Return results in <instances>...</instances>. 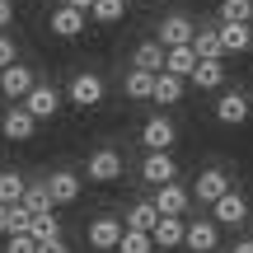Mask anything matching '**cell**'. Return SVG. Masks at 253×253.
Wrapping results in <instances>:
<instances>
[{
    "label": "cell",
    "mask_w": 253,
    "mask_h": 253,
    "mask_svg": "<svg viewBox=\"0 0 253 253\" xmlns=\"http://www.w3.org/2000/svg\"><path fill=\"white\" fill-rule=\"evenodd\" d=\"M66 99H71L75 108H99V103H103V75H94V71L71 75V84H66Z\"/></svg>",
    "instance_id": "cell-1"
},
{
    "label": "cell",
    "mask_w": 253,
    "mask_h": 253,
    "mask_svg": "<svg viewBox=\"0 0 253 253\" xmlns=\"http://www.w3.org/2000/svg\"><path fill=\"white\" fill-rule=\"evenodd\" d=\"M192 33H197V24H192L188 14H164V19H160V28H155V42L169 52V47H188V42H192Z\"/></svg>",
    "instance_id": "cell-2"
},
{
    "label": "cell",
    "mask_w": 253,
    "mask_h": 253,
    "mask_svg": "<svg viewBox=\"0 0 253 253\" xmlns=\"http://www.w3.org/2000/svg\"><path fill=\"white\" fill-rule=\"evenodd\" d=\"M84 178H94V183H118L122 178V155L113 150V145H99V150L84 160Z\"/></svg>",
    "instance_id": "cell-3"
},
{
    "label": "cell",
    "mask_w": 253,
    "mask_h": 253,
    "mask_svg": "<svg viewBox=\"0 0 253 253\" xmlns=\"http://www.w3.org/2000/svg\"><path fill=\"white\" fill-rule=\"evenodd\" d=\"M173 141H178V126H173V118H145V122H141V145H145V155L173 150Z\"/></svg>",
    "instance_id": "cell-4"
},
{
    "label": "cell",
    "mask_w": 253,
    "mask_h": 253,
    "mask_svg": "<svg viewBox=\"0 0 253 253\" xmlns=\"http://www.w3.org/2000/svg\"><path fill=\"white\" fill-rule=\"evenodd\" d=\"M183 249H188V253H211V249H220V225H216L211 216H197V220H188Z\"/></svg>",
    "instance_id": "cell-5"
},
{
    "label": "cell",
    "mask_w": 253,
    "mask_h": 253,
    "mask_svg": "<svg viewBox=\"0 0 253 253\" xmlns=\"http://www.w3.org/2000/svg\"><path fill=\"white\" fill-rule=\"evenodd\" d=\"M249 113H253V103H249L244 89H225V94L216 99V122H220V126H244Z\"/></svg>",
    "instance_id": "cell-6"
},
{
    "label": "cell",
    "mask_w": 253,
    "mask_h": 253,
    "mask_svg": "<svg viewBox=\"0 0 253 253\" xmlns=\"http://www.w3.org/2000/svg\"><path fill=\"white\" fill-rule=\"evenodd\" d=\"M42 183H47V192H52V207H71V202H80V188H84L75 169H52Z\"/></svg>",
    "instance_id": "cell-7"
},
{
    "label": "cell",
    "mask_w": 253,
    "mask_h": 253,
    "mask_svg": "<svg viewBox=\"0 0 253 253\" xmlns=\"http://www.w3.org/2000/svg\"><path fill=\"white\" fill-rule=\"evenodd\" d=\"M141 178L150 188H164V183H178V164H173V150H155L141 160Z\"/></svg>",
    "instance_id": "cell-8"
},
{
    "label": "cell",
    "mask_w": 253,
    "mask_h": 253,
    "mask_svg": "<svg viewBox=\"0 0 253 253\" xmlns=\"http://www.w3.org/2000/svg\"><path fill=\"white\" fill-rule=\"evenodd\" d=\"M211 220H216V225H230V230H235V225H244V220H249V197L230 188L220 202H211Z\"/></svg>",
    "instance_id": "cell-9"
},
{
    "label": "cell",
    "mask_w": 253,
    "mask_h": 253,
    "mask_svg": "<svg viewBox=\"0 0 253 253\" xmlns=\"http://www.w3.org/2000/svg\"><path fill=\"white\" fill-rule=\"evenodd\" d=\"M33 84H38V75L28 71L24 61H14V66L0 71V94H5V99H19V103H24L28 94H33Z\"/></svg>",
    "instance_id": "cell-10"
},
{
    "label": "cell",
    "mask_w": 253,
    "mask_h": 253,
    "mask_svg": "<svg viewBox=\"0 0 253 253\" xmlns=\"http://www.w3.org/2000/svg\"><path fill=\"white\" fill-rule=\"evenodd\" d=\"M24 113H28L33 122L56 118V113H61V89H52V84H33V94L24 99Z\"/></svg>",
    "instance_id": "cell-11"
},
{
    "label": "cell",
    "mask_w": 253,
    "mask_h": 253,
    "mask_svg": "<svg viewBox=\"0 0 253 253\" xmlns=\"http://www.w3.org/2000/svg\"><path fill=\"white\" fill-rule=\"evenodd\" d=\"M122 230H126V225H122L118 216H94L84 235H89V249H103V253H118V239H122Z\"/></svg>",
    "instance_id": "cell-12"
},
{
    "label": "cell",
    "mask_w": 253,
    "mask_h": 253,
    "mask_svg": "<svg viewBox=\"0 0 253 253\" xmlns=\"http://www.w3.org/2000/svg\"><path fill=\"white\" fill-rule=\"evenodd\" d=\"M225 192H230V173H225V169H202L197 183H192V197L207 202V207H211V202H220Z\"/></svg>",
    "instance_id": "cell-13"
},
{
    "label": "cell",
    "mask_w": 253,
    "mask_h": 253,
    "mask_svg": "<svg viewBox=\"0 0 253 253\" xmlns=\"http://www.w3.org/2000/svg\"><path fill=\"white\" fill-rule=\"evenodd\" d=\"M0 136H5V141H33V136H38V122L24 113V103L5 108V118H0Z\"/></svg>",
    "instance_id": "cell-14"
},
{
    "label": "cell",
    "mask_w": 253,
    "mask_h": 253,
    "mask_svg": "<svg viewBox=\"0 0 253 253\" xmlns=\"http://www.w3.org/2000/svg\"><path fill=\"white\" fill-rule=\"evenodd\" d=\"M155 211H160V216H183V211H188V188H183V183H164V188H155Z\"/></svg>",
    "instance_id": "cell-15"
},
{
    "label": "cell",
    "mask_w": 253,
    "mask_h": 253,
    "mask_svg": "<svg viewBox=\"0 0 253 253\" xmlns=\"http://www.w3.org/2000/svg\"><path fill=\"white\" fill-rule=\"evenodd\" d=\"M84 19H89V14H80V9H71V5H56L52 19H47V28H52L56 38H80L84 33Z\"/></svg>",
    "instance_id": "cell-16"
},
{
    "label": "cell",
    "mask_w": 253,
    "mask_h": 253,
    "mask_svg": "<svg viewBox=\"0 0 253 253\" xmlns=\"http://www.w3.org/2000/svg\"><path fill=\"white\" fill-rule=\"evenodd\" d=\"M192 52H197V61H225V47H220V24L216 28H197L192 33Z\"/></svg>",
    "instance_id": "cell-17"
},
{
    "label": "cell",
    "mask_w": 253,
    "mask_h": 253,
    "mask_svg": "<svg viewBox=\"0 0 253 253\" xmlns=\"http://www.w3.org/2000/svg\"><path fill=\"white\" fill-rule=\"evenodd\" d=\"M183 235H188V220H183V216H160V225L150 230L155 249H178Z\"/></svg>",
    "instance_id": "cell-18"
},
{
    "label": "cell",
    "mask_w": 253,
    "mask_h": 253,
    "mask_svg": "<svg viewBox=\"0 0 253 253\" xmlns=\"http://www.w3.org/2000/svg\"><path fill=\"white\" fill-rule=\"evenodd\" d=\"M220 47L225 56H244L253 47V24H220Z\"/></svg>",
    "instance_id": "cell-19"
},
{
    "label": "cell",
    "mask_w": 253,
    "mask_h": 253,
    "mask_svg": "<svg viewBox=\"0 0 253 253\" xmlns=\"http://www.w3.org/2000/svg\"><path fill=\"white\" fill-rule=\"evenodd\" d=\"M164 71L178 75V80H192V71H197V52H192V42L188 47H169V52H164Z\"/></svg>",
    "instance_id": "cell-20"
},
{
    "label": "cell",
    "mask_w": 253,
    "mask_h": 253,
    "mask_svg": "<svg viewBox=\"0 0 253 253\" xmlns=\"http://www.w3.org/2000/svg\"><path fill=\"white\" fill-rule=\"evenodd\" d=\"M122 225H126V230H141V235H150V230L160 225L155 202H131V207H126V216H122Z\"/></svg>",
    "instance_id": "cell-21"
},
{
    "label": "cell",
    "mask_w": 253,
    "mask_h": 253,
    "mask_svg": "<svg viewBox=\"0 0 253 253\" xmlns=\"http://www.w3.org/2000/svg\"><path fill=\"white\" fill-rule=\"evenodd\" d=\"M131 66H136V71H150V75H160V71H164V47L155 42V38L136 42V52H131Z\"/></svg>",
    "instance_id": "cell-22"
},
{
    "label": "cell",
    "mask_w": 253,
    "mask_h": 253,
    "mask_svg": "<svg viewBox=\"0 0 253 253\" xmlns=\"http://www.w3.org/2000/svg\"><path fill=\"white\" fill-rule=\"evenodd\" d=\"M183 84H188V80H178V75L160 71V75H155V94H150V103H160V108L178 103V99H183Z\"/></svg>",
    "instance_id": "cell-23"
},
{
    "label": "cell",
    "mask_w": 253,
    "mask_h": 253,
    "mask_svg": "<svg viewBox=\"0 0 253 253\" xmlns=\"http://www.w3.org/2000/svg\"><path fill=\"white\" fill-rule=\"evenodd\" d=\"M24 188H28V178L19 169H0V207H19L24 202Z\"/></svg>",
    "instance_id": "cell-24"
},
{
    "label": "cell",
    "mask_w": 253,
    "mask_h": 253,
    "mask_svg": "<svg viewBox=\"0 0 253 253\" xmlns=\"http://www.w3.org/2000/svg\"><path fill=\"white\" fill-rule=\"evenodd\" d=\"M19 207H24L28 216H47V211H56V207H52V192H47V183H28Z\"/></svg>",
    "instance_id": "cell-25"
},
{
    "label": "cell",
    "mask_w": 253,
    "mask_h": 253,
    "mask_svg": "<svg viewBox=\"0 0 253 253\" xmlns=\"http://www.w3.org/2000/svg\"><path fill=\"white\" fill-rule=\"evenodd\" d=\"M192 84H197V89H220V84H225V61H197Z\"/></svg>",
    "instance_id": "cell-26"
},
{
    "label": "cell",
    "mask_w": 253,
    "mask_h": 253,
    "mask_svg": "<svg viewBox=\"0 0 253 253\" xmlns=\"http://www.w3.org/2000/svg\"><path fill=\"white\" fill-rule=\"evenodd\" d=\"M122 89H126V99H150L155 94V75L150 71H126V80H122Z\"/></svg>",
    "instance_id": "cell-27"
},
{
    "label": "cell",
    "mask_w": 253,
    "mask_h": 253,
    "mask_svg": "<svg viewBox=\"0 0 253 253\" xmlns=\"http://www.w3.org/2000/svg\"><path fill=\"white\" fill-rule=\"evenodd\" d=\"M126 5H131V0H94V9H89V19H99V24H122V14H126Z\"/></svg>",
    "instance_id": "cell-28"
},
{
    "label": "cell",
    "mask_w": 253,
    "mask_h": 253,
    "mask_svg": "<svg viewBox=\"0 0 253 253\" xmlns=\"http://www.w3.org/2000/svg\"><path fill=\"white\" fill-rule=\"evenodd\" d=\"M220 24H253V0H220Z\"/></svg>",
    "instance_id": "cell-29"
},
{
    "label": "cell",
    "mask_w": 253,
    "mask_h": 253,
    "mask_svg": "<svg viewBox=\"0 0 253 253\" xmlns=\"http://www.w3.org/2000/svg\"><path fill=\"white\" fill-rule=\"evenodd\" d=\"M28 235H33L38 244H42V239H56V235H61V220H56V211H47V216H33V220H28Z\"/></svg>",
    "instance_id": "cell-30"
},
{
    "label": "cell",
    "mask_w": 253,
    "mask_h": 253,
    "mask_svg": "<svg viewBox=\"0 0 253 253\" xmlns=\"http://www.w3.org/2000/svg\"><path fill=\"white\" fill-rule=\"evenodd\" d=\"M118 253H155V239H150V235H141V230H122Z\"/></svg>",
    "instance_id": "cell-31"
},
{
    "label": "cell",
    "mask_w": 253,
    "mask_h": 253,
    "mask_svg": "<svg viewBox=\"0 0 253 253\" xmlns=\"http://www.w3.org/2000/svg\"><path fill=\"white\" fill-rule=\"evenodd\" d=\"M5 253H38L33 235H5Z\"/></svg>",
    "instance_id": "cell-32"
},
{
    "label": "cell",
    "mask_w": 253,
    "mask_h": 253,
    "mask_svg": "<svg viewBox=\"0 0 253 253\" xmlns=\"http://www.w3.org/2000/svg\"><path fill=\"white\" fill-rule=\"evenodd\" d=\"M19 61V47H14V38L9 33H0V71H5V66H14Z\"/></svg>",
    "instance_id": "cell-33"
},
{
    "label": "cell",
    "mask_w": 253,
    "mask_h": 253,
    "mask_svg": "<svg viewBox=\"0 0 253 253\" xmlns=\"http://www.w3.org/2000/svg\"><path fill=\"white\" fill-rule=\"evenodd\" d=\"M14 24V0H0V33Z\"/></svg>",
    "instance_id": "cell-34"
},
{
    "label": "cell",
    "mask_w": 253,
    "mask_h": 253,
    "mask_svg": "<svg viewBox=\"0 0 253 253\" xmlns=\"http://www.w3.org/2000/svg\"><path fill=\"white\" fill-rule=\"evenodd\" d=\"M38 253H66V239H61V235H56V239H42Z\"/></svg>",
    "instance_id": "cell-35"
},
{
    "label": "cell",
    "mask_w": 253,
    "mask_h": 253,
    "mask_svg": "<svg viewBox=\"0 0 253 253\" xmlns=\"http://www.w3.org/2000/svg\"><path fill=\"white\" fill-rule=\"evenodd\" d=\"M61 5H71V9H80V14H89V9H94V0H61Z\"/></svg>",
    "instance_id": "cell-36"
},
{
    "label": "cell",
    "mask_w": 253,
    "mask_h": 253,
    "mask_svg": "<svg viewBox=\"0 0 253 253\" xmlns=\"http://www.w3.org/2000/svg\"><path fill=\"white\" fill-rule=\"evenodd\" d=\"M0 235H9V207H0Z\"/></svg>",
    "instance_id": "cell-37"
},
{
    "label": "cell",
    "mask_w": 253,
    "mask_h": 253,
    "mask_svg": "<svg viewBox=\"0 0 253 253\" xmlns=\"http://www.w3.org/2000/svg\"><path fill=\"white\" fill-rule=\"evenodd\" d=\"M230 253H253V239H239V244L230 249Z\"/></svg>",
    "instance_id": "cell-38"
},
{
    "label": "cell",
    "mask_w": 253,
    "mask_h": 253,
    "mask_svg": "<svg viewBox=\"0 0 253 253\" xmlns=\"http://www.w3.org/2000/svg\"><path fill=\"white\" fill-rule=\"evenodd\" d=\"M131 5H155V0H131Z\"/></svg>",
    "instance_id": "cell-39"
},
{
    "label": "cell",
    "mask_w": 253,
    "mask_h": 253,
    "mask_svg": "<svg viewBox=\"0 0 253 253\" xmlns=\"http://www.w3.org/2000/svg\"><path fill=\"white\" fill-rule=\"evenodd\" d=\"M249 239H253V220H249Z\"/></svg>",
    "instance_id": "cell-40"
},
{
    "label": "cell",
    "mask_w": 253,
    "mask_h": 253,
    "mask_svg": "<svg viewBox=\"0 0 253 253\" xmlns=\"http://www.w3.org/2000/svg\"><path fill=\"white\" fill-rule=\"evenodd\" d=\"M0 103H5V94H0Z\"/></svg>",
    "instance_id": "cell-41"
}]
</instances>
